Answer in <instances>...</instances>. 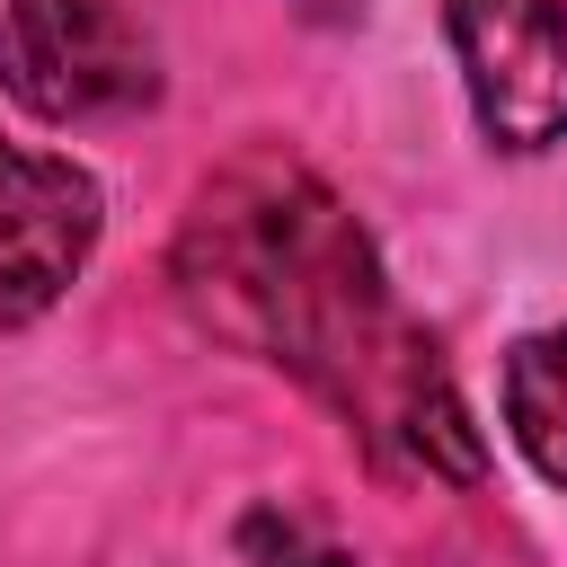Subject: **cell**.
Masks as SVG:
<instances>
[{
  "label": "cell",
  "instance_id": "cell-1",
  "mask_svg": "<svg viewBox=\"0 0 567 567\" xmlns=\"http://www.w3.org/2000/svg\"><path fill=\"white\" fill-rule=\"evenodd\" d=\"M177 284L213 337L310 381L390 461L478 478V434L470 408L452 399V372L390 301L354 213L301 159L284 151L230 159L177 230Z\"/></svg>",
  "mask_w": 567,
  "mask_h": 567
},
{
  "label": "cell",
  "instance_id": "cell-2",
  "mask_svg": "<svg viewBox=\"0 0 567 567\" xmlns=\"http://www.w3.org/2000/svg\"><path fill=\"white\" fill-rule=\"evenodd\" d=\"M0 89L44 124H106L159 97V53L124 0H9Z\"/></svg>",
  "mask_w": 567,
  "mask_h": 567
},
{
  "label": "cell",
  "instance_id": "cell-3",
  "mask_svg": "<svg viewBox=\"0 0 567 567\" xmlns=\"http://www.w3.org/2000/svg\"><path fill=\"white\" fill-rule=\"evenodd\" d=\"M478 133L540 151L567 133V0H443Z\"/></svg>",
  "mask_w": 567,
  "mask_h": 567
},
{
  "label": "cell",
  "instance_id": "cell-4",
  "mask_svg": "<svg viewBox=\"0 0 567 567\" xmlns=\"http://www.w3.org/2000/svg\"><path fill=\"white\" fill-rule=\"evenodd\" d=\"M89 248H97V177L53 151L0 142V328L44 319L89 266Z\"/></svg>",
  "mask_w": 567,
  "mask_h": 567
},
{
  "label": "cell",
  "instance_id": "cell-5",
  "mask_svg": "<svg viewBox=\"0 0 567 567\" xmlns=\"http://www.w3.org/2000/svg\"><path fill=\"white\" fill-rule=\"evenodd\" d=\"M505 425L523 461L549 487H567V328H540L505 354Z\"/></svg>",
  "mask_w": 567,
  "mask_h": 567
},
{
  "label": "cell",
  "instance_id": "cell-6",
  "mask_svg": "<svg viewBox=\"0 0 567 567\" xmlns=\"http://www.w3.org/2000/svg\"><path fill=\"white\" fill-rule=\"evenodd\" d=\"M248 558H257V567H346L337 549H319L301 523H275V514L248 523Z\"/></svg>",
  "mask_w": 567,
  "mask_h": 567
}]
</instances>
